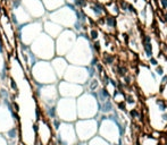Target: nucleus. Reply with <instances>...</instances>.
Instances as JSON below:
<instances>
[{
  "label": "nucleus",
  "instance_id": "28",
  "mask_svg": "<svg viewBox=\"0 0 167 145\" xmlns=\"http://www.w3.org/2000/svg\"><path fill=\"white\" fill-rule=\"evenodd\" d=\"M0 1H1V0H0Z\"/></svg>",
  "mask_w": 167,
  "mask_h": 145
},
{
  "label": "nucleus",
  "instance_id": "10",
  "mask_svg": "<svg viewBox=\"0 0 167 145\" xmlns=\"http://www.w3.org/2000/svg\"><path fill=\"white\" fill-rule=\"evenodd\" d=\"M34 133L37 145H49L53 138L51 122L41 114H39L34 122Z\"/></svg>",
  "mask_w": 167,
  "mask_h": 145
},
{
  "label": "nucleus",
  "instance_id": "14",
  "mask_svg": "<svg viewBox=\"0 0 167 145\" xmlns=\"http://www.w3.org/2000/svg\"><path fill=\"white\" fill-rule=\"evenodd\" d=\"M92 76L93 75L90 73V68H88L86 66H77L70 63L63 76V79L80 85H85Z\"/></svg>",
  "mask_w": 167,
  "mask_h": 145
},
{
  "label": "nucleus",
  "instance_id": "27",
  "mask_svg": "<svg viewBox=\"0 0 167 145\" xmlns=\"http://www.w3.org/2000/svg\"><path fill=\"white\" fill-rule=\"evenodd\" d=\"M76 145H88V144H86L85 142H78V143H77Z\"/></svg>",
  "mask_w": 167,
  "mask_h": 145
},
{
  "label": "nucleus",
  "instance_id": "12",
  "mask_svg": "<svg viewBox=\"0 0 167 145\" xmlns=\"http://www.w3.org/2000/svg\"><path fill=\"white\" fill-rule=\"evenodd\" d=\"M50 20L57 23L62 27L64 26L65 28H75L78 23L76 13L71 7H62L53 10L50 15Z\"/></svg>",
  "mask_w": 167,
  "mask_h": 145
},
{
  "label": "nucleus",
  "instance_id": "13",
  "mask_svg": "<svg viewBox=\"0 0 167 145\" xmlns=\"http://www.w3.org/2000/svg\"><path fill=\"white\" fill-rule=\"evenodd\" d=\"M77 39V35L75 31L72 28H66L63 30L62 33L55 39V49H56V56H62L65 57L70 50L73 48Z\"/></svg>",
  "mask_w": 167,
  "mask_h": 145
},
{
  "label": "nucleus",
  "instance_id": "6",
  "mask_svg": "<svg viewBox=\"0 0 167 145\" xmlns=\"http://www.w3.org/2000/svg\"><path fill=\"white\" fill-rule=\"evenodd\" d=\"M76 110L78 119L94 118L99 112V101L96 94L91 92H83L77 98Z\"/></svg>",
  "mask_w": 167,
  "mask_h": 145
},
{
  "label": "nucleus",
  "instance_id": "25",
  "mask_svg": "<svg viewBox=\"0 0 167 145\" xmlns=\"http://www.w3.org/2000/svg\"><path fill=\"white\" fill-rule=\"evenodd\" d=\"M158 94L160 95V98H163L164 100H166L167 101V83L166 84H164L163 86L160 87V91H159V93Z\"/></svg>",
  "mask_w": 167,
  "mask_h": 145
},
{
  "label": "nucleus",
  "instance_id": "8",
  "mask_svg": "<svg viewBox=\"0 0 167 145\" xmlns=\"http://www.w3.org/2000/svg\"><path fill=\"white\" fill-rule=\"evenodd\" d=\"M98 133L103 139H106L113 145L119 144L121 142V125L113 117H103L98 125Z\"/></svg>",
  "mask_w": 167,
  "mask_h": 145
},
{
  "label": "nucleus",
  "instance_id": "20",
  "mask_svg": "<svg viewBox=\"0 0 167 145\" xmlns=\"http://www.w3.org/2000/svg\"><path fill=\"white\" fill-rule=\"evenodd\" d=\"M42 30H43V33L49 35L50 38L56 39L62 33L63 27L60 25H58L57 23L52 22V20H45V23L42 24Z\"/></svg>",
  "mask_w": 167,
  "mask_h": 145
},
{
  "label": "nucleus",
  "instance_id": "4",
  "mask_svg": "<svg viewBox=\"0 0 167 145\" xmlns=\"http://www.w3.org/2000/svg\"><path fill=\"white\" fill-rule=\"evenodd\" d=\"M30 50L39 60H47L50 61L56 56L55 49V39L50 38L45 33H41L38 38L29 45Z\"/></svg>",
  "mask_w": 167,
  "mask_h": 145
},
{
  "label": "nucleus",
  "instance_id": "7",
  "mask_svg": "<svg viewBox=\"0 0 167 145\" xmlns=\"http://www.w3.org/2000/svg\"><path fill=\"white\" fill-rule=\"evenodd\" d=\"M53 138L52 143L56 145H76L78 143L75 128L72 122L60 121L57 126H52Z\"/></svg>",
  "mask_w": 167,
  "mask_h": 145
},
{
  "label": "nucleus",
  "instance_id": "16",
  "mask_svg": "<svg viewBox=\"0 0 167 145\" xmlns=\"http://www.w3.org/2000/svg\"><path fill=\"white\" fill-rule=\"evenodd\" d=\"M57 90L60 98H71L76 99L84 92V86L75 83L67 82L65 79H59L57 84Z\"/></svg>",
  "mask_w": 167,
  "mask_h": 145
},
{
  "label": "nucleus",
  "instance_id": "9",
  "mask_svg": "<svg viewBox=\"0 0 167 145\" xmlns=\"http://www.w3.org/2000/svg\"><path fill=\"white\" fill-rule=\"evenodd\" d=\"M56 117L60 121L75 122L77 118L76 100L71 98H59L55 106Z\"/></svg>",
  "mask_w": 167,
  "mask_h": 145
},
{
  "label": "nucleus",
  "instance_id": "5",
  "mask_svg": "<svg viewBox=\"0 0 167 145\" xmlns=\"http://www.w3.org/2000/svg\"><path fill=\"white\" fill-rule=\"evenodd\" d=\"M136 83L140 90L148 96L157 95L160 91V82H158L154 71L146 65L140 66L136 71Z\"/></svg>",
  "mask_w": 167,
  "mask_h": 145
},
{
  "label": "nucleus",
  "instance_id": "3",
  "mask_svg": "<svg viewBox=\"0 0 167 145\" xmlns=\"http://www.w3.org/2000/svg\"><path fill=\"white\" fill-rule=\"evenodd\" d=\"M29 76L33 83L39 85L56 84L58 82V78L52 69L51 63L47 60H37L30 68Z\"/></svg>",
  "mask_w": 167,
  "mask_h": 145
},
{
  "label": "nucleus",
  "instance_id": "11",
  "mask_svg": "<svg viewBox=\"0 0 167 145\" xmlns=\"http://www.w3.org/2000/svg\"><path fill=\"white\" fill-rule=\"evenodd\" d=\"M98 125L99 121L96 118L76 120L74 124V128L78 142H88L89 139L94 137L98 133Z\"/></svg>",
  "mask_w": 167,
  "mask_h": 145
},
{
  "label": "nucleus",
  "instance_id": "18",
  "mask_svg": "<svg viewBox=\"0 0 167 145\" xmlns=\"http://www.w3.org/2000/svg\"><path fill=\"white\" fill-rule=\"evenodd\" d=\"M22 6L33 18H40L45 13V6L40 0H22Z\"/></svg>",
  "mask_w": 167,
  "mask_h": 145
},
{
  "label": "nucleus",
  "instance_id": "26",
  "mask_svg": "<svg viewBox=\"0 0 167 145\" xmlns=\"http://www.w3.org/2000/svg\"><path fill=\"white\" fill-rule=\"evenodd\" d=\"M0 145H8L7 139L5 138V136L2 134H0Z\"/></svg>",
  "mask_w": 167,
  "mask_h": 145
},
{
  "label": "nucleus",
  "instance_id": "15",
  "mask_svg": "<svg viewBox=\"0 0 167 145\" xmlns=\"http://www.w3.org/2000/svg\"><path fill=\"white\" fill-rule=\"evenodd\" d=\"M43 32L41 22H29L18 30L17 41L23 45H30Z\"/></svg>",
  "mask_w": 167,
  "mask_h": 145
},
{
  "label": "nucleus",
  "instance_id": "17",
  "mask_svg": "<svg viewBox=\"0 0 167 145\" xmlns=\"http://www.w3.org/2000/svg\"><path fill=\"white\" fill-rule=\"evenodd\" d=\"M17 126L15 114L12 108L0 103V134H5L9 129Z\"/></svg>",
  "mask_w": 167,
  "mask_h": 145
},
{
  "label": "nucleus",
  "instance_id": "24",
  "mask_svg": "<svg viewBox=\"0 0 167 145\" xmlns=\"http://www.w3.org/2000/svg\"><path fill=\"white\" fill-rule=\"evenodd\" d=\"M5 63H6V59L4 57V53H2V43H1V45H0V74H1L2 70H4Z\"/></svg>",
  "mask_w": 167,
  "mask_h": 145
},
{
  "label": "nucleus",
  "instance_id": "23",
  "mask_svg": "<svg viewBox=\"0 0 167 145\" xmlns=\"http://www.w3.org/2000/svg\"><path fill=\"white\" fill-rule=\"evenodd\" d=\"M88 145H110V143L103 139L101 136H94L88 141Z\"/></svg>",
  "mask_w": 167,
  "mask_h": 145
},
{
  "label": "nucleus",
  "instance_id": "22",
  "mask_svg": "<svg viewBox=\"0 0 167 145\" xmlns=\"http://www.w3.org/2000/svg\"><path fill=\"white\" fill-rule=\"evenodd\" d=\"M136 145H159V139L149 135H144L140 141L136 142Z\"/></svg>",
  "mask_w": 167,
  "mask_h": 145
},
{
  "label": "nucleus",
  "instance_id": "19",
  "mask_svg": "<svg viewBox=\"0 0 167 145\" xmlns=\"http://www.w3.org/2000/svg\"><path fill=\"white\" fill-rule=\"evenodd\" d=\"M50 63H51V67L53 71H55V74L57 76L58 81L63 79V76H64L65 71H66L68 65H70L68 61L66 60V58L62 57V56H55L50 60Z\"/></svg>",
  "mask_w": 167,
  "mask_h": 145
},
{
  "label": "nucleus",
  "instance_id": "1",
  "mask_svg": "<svg viewBox=\"0 0 167 145\" xmlns=\"http://www.w3.org/2000/svg\"><path fill=\"white\" fill-rule=\"evenodd\" d=\"M94 50L89 38L86 35L77 36L75 43L70 52L65 56L68 63L77 66H89L94 59Z\"/></svg>",
  "mask_w": 167,
  "mask_h": 145
},
{
  "label": "nucleus",
  "instance_id": "21",
  "mask_svg": "<svg viewBox=\"0 0 167 145\" xmlns=\"http://www.w3.org/2000/svg\"><path fill=\"white\" fill-rule=\"evenodd\" d=\"M65 0H45L43 1V6L49 12H53L58 9L59 7H62L64 5Z\"/></svg>",
  "mask_w": 167,
  "mask_h": 145
},
{
  "label": "nucleus",
  "instance_id": "2",
  "mask_svg": "<svg viewBox=\"0 0 167 145\" xmlns=\"http://www.w3.org/2000/svg\"><path fill=\"white\" fill-rule=\"evenodd\" d=\"M148 111L150 125L155 130L167 129V101L163 98L150 96L148 99Z\"/></svg>",
  "mask_w": 167,
  "mask_h": 145
}]
</instances>
